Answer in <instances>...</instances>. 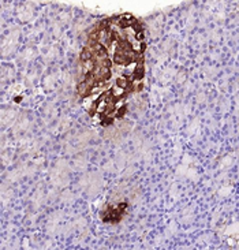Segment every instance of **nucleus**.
I'll return each mask as SVG.
<instances>
[{
    "mask_svg": "<svg viewBox=\"0 0 239 250\" xmlns=\"http://www.w3.org/2000/svg\"><path fill=\"white\" fill-rule=\"evenodd\" d=\"M127 208V204H119L118 207H111L109 212H104L102 213V220L104 222H109V223H118L122 219L124 209Z\"/></svg>",
    "mask_w": 239,
    "mask_h": 250,
    "instance_id": "1",
    "label": "nucleus"
}]
</instances>
